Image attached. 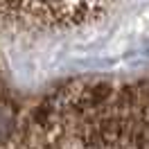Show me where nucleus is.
I'll return each instance as SVG.
<instances>
[{
	"mask_svg": "<svg viewBox=\"0 0 149 149\" xmlns=\"http://www.w3.org/2000/svg\"><path fill=\"white\" fill-rule=\"evenodd\" d=\"M115 0H0V14L32 25H72L95 18Z\"/></svg>",
	"mask_w": 149,
	"mask_h": 149,
	"instance_id": "obj_1",
	"label": "nucleus"
}]
</instances>
